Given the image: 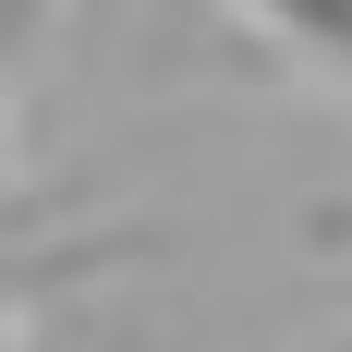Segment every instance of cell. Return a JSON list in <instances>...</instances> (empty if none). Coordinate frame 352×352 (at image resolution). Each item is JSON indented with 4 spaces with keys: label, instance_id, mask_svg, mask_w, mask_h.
<instances>
[{
    "label": "cell",
    "instance_id": "obj_1",
    "mask_svg": "<svg viewBox=\"0 0 352 352\" xmlns=\"http://www.w3.org/2000/svg\"><path fill=\"white\" fill-rule=\"evenodd\" d=\"M255 36H280L292 61H316V73H340L352 85V0H231Z\"/></svg>",
    "mask_w": 352,
    "mask_h": 352
}]
</instances>
